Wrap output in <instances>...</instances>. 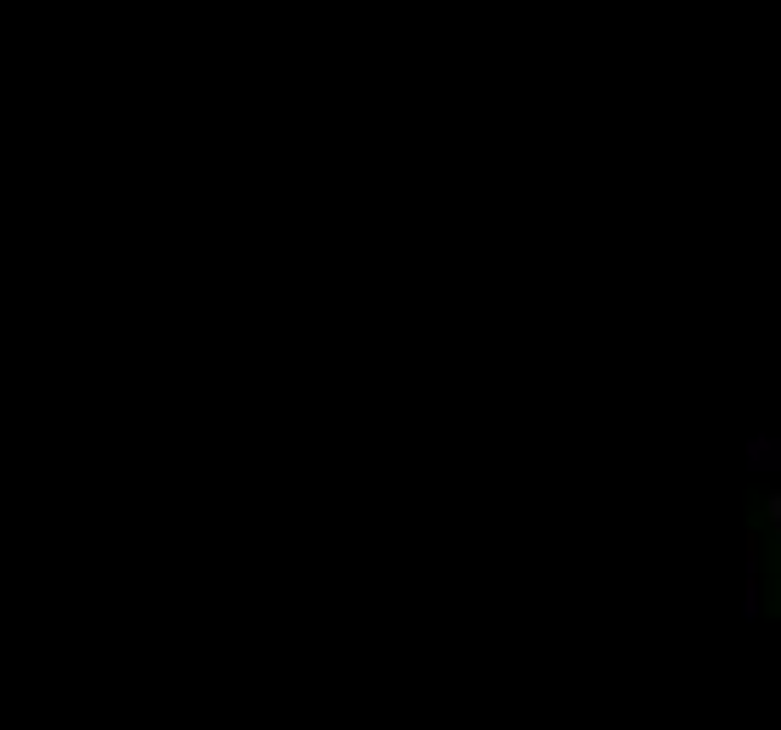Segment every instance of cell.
<instances>
[{
  "mask_svg": "<svg viewBox=\"0 0 781 730\" xmlns=\"http://www.w3.org/2000/svg\"><path fill=\"white\" fill-rule=\"evenodd\" d=\"M747 455H754V467H781V461H776L781 444H776V439H754V444H747Z\"/></svg>",
  "mask_w": 781,
  "mask_h": 730,
  "instance_id": "obj_1",
  "label": "cell"
},
{
  "mask_svg": "<svg viewBox=\"0 0 781 730\" xmlns=\"http://www.w3.org/2000/svg\"><path fill=\"white\" fill-rule=\"evenodd\" d=\"M770 522L781 528V494H770Z\"/></svg>",
  "mask_w": 781,
  "mask_h": 730,
  "instance_id": "obj_2",
  "label": "cell"
}]
</instances>
